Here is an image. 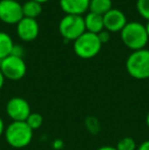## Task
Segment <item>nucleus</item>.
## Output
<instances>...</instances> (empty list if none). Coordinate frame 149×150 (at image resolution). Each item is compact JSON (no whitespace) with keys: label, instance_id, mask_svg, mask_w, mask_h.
Wrapping results in <instances>:
<instances>
[{"label":"nucleus","instance_id":"nucleus-26","mask_svg":"<svg viewBox=\"0 0 149 150\" xmlns=\"http://www.w3.org/2000/svg\"><path fill=\"white\" fill-rule=\"evenodd\" d=\"M54 144H57V146L55 147V149H60L62 147V141L61 140H55L54 141Z\"/></svg>","mask_w":149,"mask_h":150},{"label":"nucleus","instance_id":"nucleus-2","mask_svg":"<svg viewBox=\"0 0 149 150\" xmlns=\"http://www.w3.org/2000/svg\"><path fill=\"white\" fill-rule=\"evenodd\" d=\"M121 39L129 49L136 50L144 49L149 38L145 26L138 22L127 23L125 28L121 31Z\"/></svg>","mask_w":149,"mask_h":150},{"label":"nucleus","instance_id":"nucleus-4","mask_svg":"<svg viewBox=\"0 0 149 150\" xmlns=\"http://www.w3.org/2000/svg\"><path fill=\"white\" fill-rule=\"evenodd\" d=\"M101 46L102 44L96 34L85 32L74 41V51L80 58L90 59L99 53Z\"/></svg>","mask_w":149,"mask_h":150},{"label":"nucleus","instance_id":"nucleus-10","mask_svg":"<svg viewBox=\"0 0 149 150\" xmlns=\"http://www.w3.org/2000/svg\"><path fill=\"white\" fill-rule=\"evenodd\" d=\"M16 33L25 42L34 41L39 35V25L35 18H23L16 25Z\"/></svg>","mask_w":149,"mask_h":150},{"label":"nucleus","instance_id":"nucleus-27","mask_svg":"<svg viewBox=\"0 0 149 150\" xmlns=\"http://www.w3.org/2000/svg\"><path fill=\"white\" fill-rule=\"evenodd\" d=\"M145 122H146V126H147V128L149 129V111H148L147 115H146V119H145Z\"/></svg>","mask_w":149,"mask_h":150},{"label":"nucleus","instance_id":"nucleus-14","mask_svg":"<svg viewBox=\"0 0 149 150\" xmlns=\"http://www.w3.org/2000/svg\"><path fill=\"white\" fill-rule=\"evenodd\" d=\"M13 41L8 34L0 32V60L4 59L11 54L13 48Z\"/></svg>","mask_w":149,"mask_h":150},{"label":"nucleus","instance_id":"nucleus-29","mask_svg":"<svg viewBox=\"0 0 149 150\" xmlns=\"http://www.w3.org/2000/svg\"><path fill=\"white\" fill-rule=\"evenodd\" d=\"M145 29H146V32H147V35H148V38H149V22L147 23V25L145 26Z\"/></svg>","mask_w":149,"mask_h":150},{"label":"nucleus","instance_id":"nucleus-23","mask_svg":"<svg viewBox=\"0 0 149 150\" xmlns=\"http://www.w3.org/2000/svg\"><path fill=\"white\" fill-rule=\"evenodd\" d=\"M5 125H4V122L3 120L1 119V117H0V137L2 136V135H4V132H5Z\"/></svg>","mask_w":149,"mask_h":150},{"label":"nucleus","instance_id":"nucleus-3","mask_svg":"<svg viewBox=\"0 0 149 150\" xmlns=\"http://www.w3.org/2000/svg\"><path fill=\"white\" fill-rule=\"evenodd\" d=\"M126 69L134 79H149V50L144 48L132 52L126 61Z\"/></svg>","mask_w":149,"mask_h":150},{"label":"nucleus","instance_id":"nucleus-17","mask_svg":"<svg viewBox=\"0 0 149 150\" xmlns=\"http://www.w3.org/2000/svg\"><path fill=\"white\" fill-rule=\"evenodd\" d=\"M115 148L117 150H137L138 146L136 144V141L131 137H124L121 140H119Z\"/></svg>","mask_w":149,"mask_h":150},{"label":"nucleus","instance_id":"nucleus-25","mask_svg":"<svg viewBox=\"0 0 149 150\" xmlns=\"http://www.w3.org/2000/svg\"><path fill=\"white\" fill-rule=\"evenodd\" d=\"M4 82H5V78H4L3 74H2V71H0V90H1L2 88H3Z\"/></svg>","mask_w":149,"mask_h":150},{"label":"nucleus","instance_id":"nucleus-24","mask_svg":"<svg viewBox=\"0 0 149 150\" xmlns=\"http://www.w3.org/2000/svg\"><path fill=\"white\" fill-rule=\"evenodd\" d=\"M97 150H117L114 146H110V145H104V146L99 147Z\"/></svg>","mask_w":149,"mask_h":150},{"label":"nucleus","instance_id":"nucleus-22","mask_svg":"<svg viewBox=\"0 0 149 150\" xmlns=\"http://www.w3.org/2000/svg\"><path fill=\"white\" fill-rule=\"evenodd\" d=\"M137 150H149V140H145L138 146Z\"/></svg>","mask_w":149,"mask_h":150},{"label":"nucleus","instance_id":"nucleus-20","mask_svg":"<svg viewBox=\"0 0 149 150\" xmlns=\"http://www.w3.org/2000/svg\"><path fill=\"white\" fill-rule=\"evenodd\" d=\"M24 53H25V50H24V48H23V46L22 45H16V44H14L10 55H13V56H16V57L23 58Z\"/></svg>","mask_w":149,"mask_h":150},{"label":"nucleus","instance_id":"nucleus-16","mask_svg":"<svg viewBox=\"0 0 149 150\" xmlns=\"http://www.w3.org/2000/svg\"><path fill=\"white\" fill-rule=\"evenodd\" d=\"M26 122L33 131L38 130L43 125V117L39 112H31V115L26 120Z\"/></svg>","mask_w":149,"mask_h":150},{"label":"nucleus","instance_id":"nucleus-9","mask_svg":"<svg viewBox=\"0 0 149 150\" xmlns=\"http://www.w3.org/2000/svg\"><path fill=\"white\" fill-rule=\"evenodd\" d=\"M127 18L121 10L117 8H112L108 12L103 16L104 30L109 33L121 32L127 25Z\"/></svg>","mask_w":149,"mask_h":150},{"label":"nucleus","instance_id":"nucleus-21","mask_svg":"<svg viewBox=\"0 0 149 150\" xmlns=\"http://www.w3.org/2000/svg\"><path fill=\"white\" fill-rule=\"evenodd\" d=\"M98 36V39H99V41L101 42V44L103 43H106V42H108V40H109V32H107L106 30H103L101 31L99 34H97Z\"/></svg>","mask_w":149,"mask_h":150},{"label":"nucleus","instance_id":"nucleus-31","mask_svg":"<svg viewBox=\"0 0 149 150\" xmlns=\"http://www.w3.org/2000/svg\"><path fill=\"white\" fill-rule=\"evenodd\" d=\"M148 80H149V79H148Z\"/></svg>","mask_w":149,"mask_h":150},{"label":"nucleus","instance_id":"nucleus-30","mask_svg":"<svg viewBox=\"0 0 149 150\" xmlns=\"http://www.w3.org/2000/svg\"><path fill=\"white\" fill-rule=\"evenodd\" d=\"M14 1H18V0H14Z\"/></svg>","mask_w":149,"mask_h":150},{"label":"nucleus","instance_id":"nucleus-12","mask_svg":"<svg viewBox=\"0 0 149 150\" xmlns=\"http://www.w3.org/2000/svg\"><path fill=\"white\" fill-rule=\"evenodd\" d=\"M85 21V28L86 32H89L92 34H99L101 31L104 30V24H103V16L89 12L86 14L84 18Z\"/></svg>","mask_w":149,"mask_h":150},{"label":"nucleus","instance_id":"nucleus-18","mask_svg":"<svg viewBox=\"0 0 149 150\" xmlns=\"http://www.w3.org/2000/svg\"><path fill=\"white\" fill-rule=\"evenodd\" d=\"M136 8L140 16L149 22V0H137Z\"/></svg>","mask_w":149,"mask_h":150},{"label":"nucleus","instance_id":"nucleus-15","mask_svg":"<svg viewBox=\"0 0 149 150\" xmlns=\"http://www.w3.org/2000/svg\"><path fill=\"white\" fill-rule=\"evenodd\" d=\"M22 7L24 18L36 20L37 16H39L42 12V4L38 3L36 1H33V0H29V1L25 2L22 5Z\"/></svg>","mask_w":149,"mask_h":150},{"label":"nucleus","instance_id":"nucleus-19","mask_svg":"<svg viewBox=\"0 0 149 150\" xmlns=\"http://www.w3.org/2000/svg\"><path fill=\"white\" fill-rule=\"evenodd\" d=\"M86 127L91 134H97L98 131L100 130L99 122L94 117H89L86 119Z\"/></svg>","mask_w":149,"mask_h":150},{"label":"nucleus","instance_id":"nucleus-7","mask_svg":"<svg viewBox=\"0 0 149 150\" xmlns=\"http://www.w3.org/2000/svg\"><path fill=\"white\" fill-rule=\"evenodd\" d=\"M5 111L12 122H26L32 112L29 102L23 97L10 98L6 103Z\"/></svg>","mask_w":149,"mask_h":150},{"label":"nucleus","instance_id":"nucleus-13","mask_svg":"<svg viewBox=\"0 0 149 150\" xmlns=\"http://www.w3.org/2000/svg\"><path fill=\"white\" fill-rule=\"evenodd\" d=\"M112 0H90L89 10L90 12L104 16L106 12L112 9Z\"/></svg>","mask_w":149,"mask_h":150},{"label":"nucleus","instance_id":"nucleus-6","mask_svg":"<svg viewBox=\"0 0 149 150\" xmlns=\"http://www.w3.org/2000/svg\"><path fill=\"white\" fill-rule=\"evenodd\" d=\"M0 71H2L5 79L10 81H18L26 76L27 65L23 58L9 55L0 60Z\"/></svg>","mask_w":149,"mask_h":150},{"label":"nucleus","instance_id":"nucleus-1","mask_svg":"<svg viewBox=\"0 0 149 150\" xmlns=\"http://www.w3.org/2000/svg\"><path fill=\"white\" fill-rule=\"evenodd\" d=\"M34 131L26 122H12L5 128L4 137L9 146L16 149L27 147L33 140Z\"/></svg>","mask_w":149,"mask_h":150},{"label":"nucleus","instance_id":"nucleus-11","mask_svg":"<svg viewBox=\"0 0 149 150\" xmlns=\"http://www.w3.org/2000/svg\"><path fill=\"white\" fill-rule=\"evenodd\" d=\"M90 0H59V5L66 14L82 16L89 9Z\"/></svg>","mask_w":149,"mask_h":150},{"label":"nucleus","instance_id":"nucleus-28","mask_svg":"<svg viewBox=\"0 0 149 150\" xmlns=\"http://www.w3.org/2000/svg\"><path fill=\"white\" fill-rule=\"evenodd\" d=\"M33 1H36V2H38V3H45V2H47L48 0H33Z\"/></svg>","mask_w":149,"mask_h":150},{"label":"nucleus","instance_id":"nucleus-8","mask_svg":"<svg viewBox=\"0 0 149 150\" xmlns=\"http://www.w3.org/2000/svg\"><path fill=\"white\" fill-rule=\"evenodd\" d=\"M23 14L22 4L14 0H0V21L7 25H18Z\"/></svg>","mask_w":149,"mask_h":150},{"label":"nucleus","instance_id":"nucleus-5","mask_svg":"<svg viewBox=\"0 0 149 150\" xmlns=\"http://www.w3.org/2000/svg\"><path fill=\"white\" fill-rule=\"evenodd\" d=\"M58 31L66 42L75 41L86 32L84 18L82 16L66 14L59 22Z\"/></svg>","mask_w":149,"mask_h":150}]
</instances>
